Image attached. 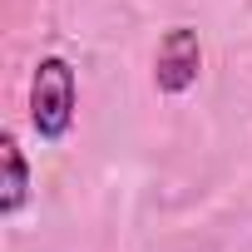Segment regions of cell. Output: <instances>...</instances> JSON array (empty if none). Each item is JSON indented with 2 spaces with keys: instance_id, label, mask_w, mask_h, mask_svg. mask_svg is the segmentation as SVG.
Here are the masks:
<instances>
[{
  "instance_id": "cell-3",
  "label": "cell",
  "mask_w": 252,
  "mask_h": 252,
  "mask_svg": "<svg viewBox=\"0 0 252 252\" xmlns=\"http://www.w3.org/2000/svg\"><path fill=\"white\" fill-rule=\"evenodd\" d=\"M30 203V163L15 134H0V218H15Z\"/></svg>"
},
{
  "instance_id": "cell-2",
  "label": "cell",
  "mask_w": 252,
  "mask_h": 252,
  "mask_svg": "<svg viewBox=\"0 0 252 252\" xmlns=\"http://www.w3.org/2000/svg\"><path fill=\"white\" fill-rule=\"evenodd\" d=\"M198 69H203V40H198V30L173 25L158 40V55H154V84H158V94H168V99L188 94L198 84Z\"/></svg>"
},
{
  "instance_id": "cell-1",
  "label": "cell",
  "mask_w": 252,
  "mask_h": 252,
  "mask_svg": "<svg viewBox=\"0 0 252 252\" xmlns=\"http://www.w3.org/2000/svg\"><path fill=\"white\" fill-rule=\"evenodd\" d=\"M74 104H79L74 64L64 55H45L30 74V124L45 144H60L74 129Z\"/></svg>"
}]
</instances>
